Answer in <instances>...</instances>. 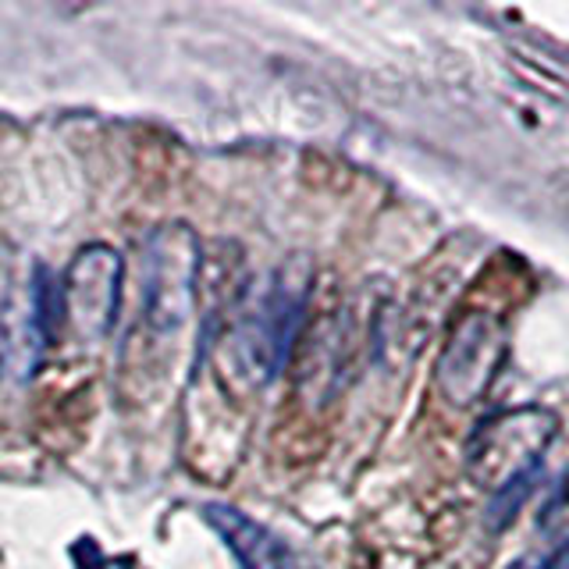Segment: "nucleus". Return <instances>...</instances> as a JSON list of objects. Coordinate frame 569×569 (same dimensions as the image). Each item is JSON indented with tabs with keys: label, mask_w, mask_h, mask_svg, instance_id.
<instances>
[{
	"label": "nucleus",
	"mask_w": 569,
	"mask_h": 569,
	"mask_svg": "<svg viewBox=\"0 0 569 569\" xmlns=\"http://www.w3.org/2000/svg\"><path fill=\"white\" fill-rule=\"evenodd\" d=\"M569 566V538L562 541V548H556L551 556L541 562V569H566Z\"/></svg>",
	"instance_id": "nucleus-9"
},
{
	"label": "nucleus",
	"mask_w": 569,
	"mask_h": 569,
	"mask_svg": "<svg viewBox=\"0 0 569 569\" xmlns=\"http://www.w3.org/2000/svg\"><path fill=\"white\" fill-rule=\"evenodd\" d=\"M538 420H545V413H530V409H523V413H506L495 423H485V431H480L477 445L470 449L473 470L485 467L488 459L495 462L498 456L506 462V477L530 467V462H541V449L551 438V420L541 427H538Z\"/></svg>",
	"instance_id": "nucleus-6"
},
{
	"label": "nucleus",
	"mask_w": 569,
	"mask_h": 569,
	"mask_svg": "<svg viewBox=\"0 0 569 569\" xmlns=\"http://www.w3.org/2000/svg\"><path fill=\"white\" fill-rule=\"evenodd\" d=\"M203 520L218 530V538L236 556L239 569H299L292 548L274 530H267L253 516H246L242 509L210 502L203 506Z\"/></svg>",
	"instance_id": "nucleus-5"
},
{
	"label": "nucleus",
	"mask_w": 569,
	"mask_h": 569,
	"mask_svg": "<svg viewBox=\"0 0 569 569\" xmlns=\"http://www.w3.org/2000/svg\"><path fill=\"white\" fill-rule=\"evenodd\" d=\"M61 325H64L61 281L53 278L47 267H36V271H32V328H36V335L43 338V342H50Z\"/></svg>",
	"instance_id": "nucleus-8"
},
{
	"label": "nucleus",
	"mask_w": 569,
	"mask_h": 569,
	"mask_svg": "<svg viewBox=\"0 0 569 569\" xmlns=\"http://www.w3.org/2000/svg\"><path fill=\"white\" fill-rule=\"evenodd\" d=\"M506 356V328L491 313H467L438 360V385L452 406H473L491 388Z\"/></svg>",
	"instance_id": "nucleus-4"
},
{
	"label": "nucleus",
	"mask_w": 569,
	"mask_h": 569,
	"mask_svg": "<svg viewBox=\"0 0 569 569\" xmlns=\"http://www.w3.org/2000/svg\"><path fill=\"white\" fill-rule=\"evenodd\" d=\"M121 278H124L121 253L107 242L82 246L71 257L61 278V296H64L68 331L79 342H103L111 335L121 302Z\"/></svg>",
	"instance_id": "nucleus-3"
},
{
	"label": "nucleus",
	"mask_w": 569,
	"mask_h": 569,
	"mask_svg": "<svg viewBox=\"0 0 569 569\" xmlns=\"http://www.w3.org/2000/svg\"><path fill=\"white\" fill-rule=\"evenodd\" d=\"M310 299V263L289 260L267 278L231 331V360L253 385L274 381L289 360L302 310Z\"/></svg>",
	"instance_id": "nucleus-1"
},
{
	"label": "nucleus",
	"mask_w": 569,
	"mask_h": 569,
	"mask_svg": "<svg viewBox=\"0 0 569 569\" xmlns=\"http://www.w3.org/2000/svg\"><path fill=\"white\" fill-rule=\"evenodd\" d=\"M196 271H200V239L192 236V228H160L147 246V289L139 313L147 342L186 331L196 307Z\"/></svg>",
	"instance_id": "nucleus-2"
},
{
	"label": "nucleus",
	"mask_w": 569,
	"mask_h": 569,
	"mask_svg": "<svg viewBox=\"0 0 569 569\" xmlns=\"http://www.w3.org/2000/svg\"><path fill=\"white\" fill-rule=\"evenodd\" d=\"M538 480H541V462H530V467L506 477L502 485L495 488V498L488 506V527L491 530L509 527L516 520V512H520L523 502L533 495V488H538Z\"/></svg>",
	"instance_id": "nucleus-7"
}]
</instances>
